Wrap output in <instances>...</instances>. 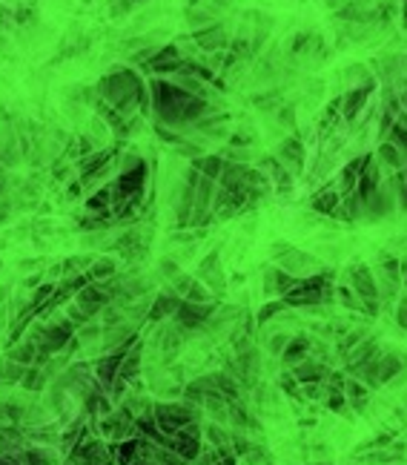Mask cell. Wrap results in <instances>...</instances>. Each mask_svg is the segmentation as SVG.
I'll return each instance as SVG.
<instances>
[{
  "instance_id": "15",
  "label": "cell",
  "mask_w": 407,
  "mask_h": 465,
  "mask_svg": "<svg viewBox=\"0 0 407 465\" xmlns=\"http://www.w3.org/2000/svg\"><path fill=\"white\" fill-rule=\"evenodd\" d=\"M192 167L198 170L201 175H207V179L218 181V175H221V170H224V158H221V155H204V158H195Z\"/></svg>"
},
{
  "instance_id": "24",
  "label": "cell",
  "mask_w": 407,
  "mask_h": 465,
  "mask_svg": "<svg viewBox=\"0 0 407 465\" xmlns=\"http://www.w3.org/2000/svg\"><path fill=\"white\" fill-rule=\"evenodd\" d=\"M189 302H209V291H207V287H201L198 282H195L192 279V284H189V291L184 293Z\"/></svg>"
},
{
  "instance_id": "17",
  "label": "cell",
  "mask_w": 407,
  "mask_h": 465,
  "mask_svg": "<svg viewBox=\"0 0 407 465\" xmlns=\"http://www.w3.org/2000/svg\"><path fill=\"white\" fill-rule=\"evenodd\" d=\"M198 273H201V279L204 282H209L218 291L221 287V267H218V253H209L207 259L201 262V267H198Z\"/></svg>"
},
{
  "instance_id": "29",
  "label": "cell",
  "mask_w": 407,
  "mask_h": 465,
  "mask_svg": "<svg viewBox=\"0 0 407 465\" xmlns=\"http://www.w3.org/2000/svg\"><path fill=\"white\" fill-rule=\"evenodd\" d=\"M132 371H138V350L132 356L126 359V367H124V376H132Z\"/></svg>"
},
{
  "instance_id": "28",
  "label": "cell",
  "mask_w": 407,
  "mask_h": 465,
  "mask_svg": "<svg viewBox=\"0 0 407 465\" xmlns=\"http://www.w3.org/2000/svg\"><path fill=\"white\" fill-rule=\"evenodd\" d=\"M281 308H287V302H279V304H267V308L261 310V322H267V319H270V316H275V313H279Z\"/></svg>"
},
{
  "instance_id": "5",
  "label": "cell",
  "mask_w": 407,
  "mask_h": 465,
  "mask_svg": "<svg viewBox=\"0 0 407 465\" xmlns=\"http://www.w3.org/2000/svg\"><path fill=\"white\" fill-rule=\"evenodd\" d=\"M195 41L204 52H216V49H224V46H230V38H226V32L221 23H207L204 29L195 32Z\"/></svg>"
},
{
  "instance_id": "35",
  "label": "cell",
  "mask_w": 407,
  "mask_h": 465,
  "mask_svg": "<svg viewBox=\"0 0 407 465\" xmlns=\"http://www.w3.org/2000/svg\"><path fill=\"white\" fill-rule=\"evenodd\" d=\"M404 106H407V95H404Z\"/></svg>"
},
{
  "instance_id": "25",
  "label": "cell",
  "mask_w": 407,
  "mask_h": 465,
  "mask_svg": "<svg viewBox=\"0 0 407 465\" xmlns=\"http://www.w3.org/2000/svg\"><path fill=\"white\" fill-rule=\"evenodd\" d=\"M296 376H299V379H318V376H321V367L313 365V362L299 365V367H296Z\"/></svg>"
},
{
  "instance_id": "36",
  "label": "cell",
  "mask_w": 407,
  "mask_h": 465,
  "mask_svg": "<svg viewBox=\"0 0 407 465\" xmlns=\"http://www.w3.org/2000/svg\"><path fill=\"white\" fill-rule=\"evenodd\" d=\"M402 124H404V126H407V118H404V121H402Z\"/></svg>"
},
{
  "instance_id": "13",
  "label": "cell",
  "mask_w": 407,
  "mask_h": 465,
  "mask_svg": "<svg viewBox=\"0 0 407 465\" xmlns=\"http://www.w3.org/2000/svg\"><path fill=\"white\" fill-rule=\"evenodd\" d=\"M86 210L92 216H112V192H109V187H101L95 196L86 199Z\"/></svg>"
},
{
  "instance_id": "8",
  "label": "cell",
  "mask_w": 407,
  "mask_h": 465,
  "mask_svg": "<svg viewBox=\"0 0 407 465\" xmlns=\"http://www.w3.org/2000/svg\"><path fill=\"white\" fill-rule=\"evenodd\" d=\"M279 259H281V264L287 267V273L299 276V279H301V273H310V270H316V264H318L313 256H307V253H301V250H287V253L279 256Z\"/></svg>"
},
{
  "instance_id": "1",
  "label": "cell",
  "mask_w": 407,
  "mask_h": 465,
  "mask_svg": "<svg viewBox=\"0 0 407 465\" xmlns=\"http://www.w3.org/2000/svg\"><path fill=\"white\" fill-rule=\"evenodd\" d=\"M393 207H396V192L390 184H382L373 196L364 199V218L370 221H382L387 218L390 213H393Z\"/></svg>"
},
{
  "instance_id": "32",
  "label": "cell",
  "mask_w": 407,
  "mask_h": 465,
  "mask_svg": "<svg viewBox=\"0 0 407 465\" xmlns=\"http://www.w3.org/2000/svg\"><path fill=\"white\" fill-rule=\"evenodd\" d=\"M38 382H40V374H38V371H32V374L26 376V385H29V388H35Z\"/></svg>"
},
{
  "instance_id": "26",
  "label": "cell",
  "mask_w": 407,
  "mask_h": 465,
  "mask_svg": "<svg viewBox=\"0 0 407 465\" xmlns=\"http://www.w3.org/2000/svg\"><path fill=\"white\" fill-rule=\"evenodd\" d=\"M253 104L255 106H261V109H272L275 104H279V92H267V95H255V98H253Z\"/></svg>"
},
{
  "instance_id": "4",
  "label": "cell",
  "mask_w": 407,
  "mask_h": 465,
  "mask_svg": "<svg viewBox=\"0 0 407 465\" xmlns=\"http://www.w3.org/2000/svg\"><path fill=\"white\" fill-rule=\"evenodd\" d=\"M109 291L104 284H84L80 287V293H78V308L84 310L86 316H92V313H97L101 308H106L109 304Z\"/></svg>"
},
{
  "instance_id": "7",
  "label": "cell",
  "mask_w": 407,
  "mask_h": 465,
  "mask_svg": "<svg viewBox=\"0 0 407 465\" xmlns=\"http://www.w3.org/2000/svg\"><path fill=\"white\" fill-rule=\"evenodd\" d=\"M279 158L281 161L292 170V172H301L304 170V144L292 135V138H287V141H281V147H279Z\"/></svg>"
},
{
  "instance_id": "9",
  "label": "cell",
  "mask_w": 407,
  "mask_h": 465,
  "mask_svg": "<svg viewBox=\"0 0 407 465\" xmlns=\"http://www.w3.org/2000/svg\"><path fill=\"white\" fill-rule=\"evenodd\" d=\"M384 181H382V164L376 161V158H370V164L362 170V175H359V184H356V190H359V196L362 199H367V196H373L379 187H382Z\"/></svg>"
},
{
  "instance_id": "6",
  "label": "cell",
  "mask_w": 407,
  "mask_h": 465,
  "mask_svg": "<svg viewBox=\"0 0 407 465\" xmlns=\"http://www.w3.org/2000/svg\"><path fill=\"white\" fill-rule=\"evenodd\" d=\"M353 287H356V296H362V302H376L379 299V284L364 264H359L353 270Z\"/></svg>"
},
{
  "instance_id": "34",
  "label": "cell",
  "mask_w": 407,
  "mask_h": 465,
  "mask_svg": "<svg viewBox=\"0 0 407 465\" xmlns=\"http://www.w3.org/2000/svg\"><path fill=\"white\" fill-rule=\"evenodd\" d=\"M404 187H407V175H404Z\"/></svg>"
},
{
  "instance_id": "23",
  "label": "cell",
  "mask_w": 407,
  "mask_h": 465,
  "mask_svg": "<svg viewBox=\"0 0 407 465\" xmlns=\"http://www.w3.org/2000/svg\"><path fill=\"white\" fill-rule=\"evenodd\" d=\"M89 264H92L89 256H75V259L63 262V270H67V273H78V270H84V267H89Z\"/></svg>"
},
{
  "instance_id": "14",
  "label": "cell",
  "mask_w": 407,
  "mask_h": 465,
  "mask_svg": "<svg viewBox=\"0 0 407 465\" xmlns=\"http://www.w3.org/2000/svg\"><path fill=\"white\" fill-rule=\"evenodd\" d=\"M158 420L161 425H164L167 431H178L187 420H189V413L184 408H175V405H164V408H158Z\"/></svg>"
},
{
  "instance_id": "27",
  "label": "cell",
  "mask_w": 407,
  "mask_h": 465,
  "mask_svg": "<svg viewBox=\"0 0 407 465\" xmlns=\"http://www.w3.org/2000/svg\"><path fill=\"white\" fill-rule=\"evenodd\" d=\"M32 356H35V345H23V348H18V350H12V359L21 362V365L32 362Z\"/></svg>"
},
{
  "instance_id": "33",
  "label": "cell",
  "mask_w": 407,
  "mask_h": 465,
  "mask_svg": "<svg viewBox=\"0 0 407 465\" xmlns=\"http://www.w3.org/2000/svg\"><path fill=\"white\" fill-rule=\"evenodd\" d=\"M338 3H345V0H330V6H338Z\"/></svg>"
},
{
  "instance_id": "19",
  "label": "cell",
  "mask_w": 407,
  "mask_h": 465,
  "mask_svg": "<svg viewBox=\"0 0 407 465\" xmlns=\"http://www.w3.org/2000/svg\"><path fill=\"white\" fill-rule=\"evenodd\" d=\"M112 273H115V262H112V259H97V262H92V267H89V279H92V282L112 279Z\"/></svg>"
},
{
  "instance_id": "30",
  "label": "cell",
  "mask_w": 407,
  "mask_h": 465,
  "mask_svg": "<svg viewBox=\"0 0 407 465\" xmlns=\"http://www.w3.org/2000/svg\"><path fill=\"white\" fill-rule=\"evenodd\" d=\"M287 345V339H284V336H275V339L270 342V350H272V354H281V348Z\"/></svg>"
},
{
  "instance_id": "31",
  "label": "cell",
  "mask_w": 407,
  "mask_h": 465,
  "mask_svg": "<svg viewBox=\"0 0 407 465\" xmlns=\"http://www.w3.org/2000/svg\"><path fill=\"white\" fill-rule=\"evenodd\" d=\"M399 325H402V328H407V299L399 304Z\"/></svg>"
},
{
  "instance_id": "3",
  "label": "cell",
  "mask_w": 407,
  "mask_h": 465,
  "mask_svg": "<svg viewBox=\"0 0 407 465\" xmlns=\"http://www.w3.org/2000/svg\"><path fill=\"white\" fill-rule=\"evenodd\" d=\"M181 49H178L175 43H167V46H161V49L152 52V58L143 63L150 72H158V75H164V72H178V67H181Z\"/></svg>"
},
{
  "instance_id": "16",
  "label": "cell",
  "mask_w": 407,
  "mask_h": 465,
  "mask_svg": "<svg viewBox=\"0 0 407 465\" xmlns=\"http://www.w3.org/2000/svg\"><path fill=\"white\" fill-rule=\"evenodd\" d=\"M178 304H181V296H175V293L158 296V302L152 304V310H150V319H152V322H158V319H167L170 313L178 310Z\"/></svg>"
},
{
  "instance_id": "21",
  "label": "cell",
  "mask_w": 407,
  "mask_h": 465,
  "mask_svg": "<svg viewBox=\"0 0 407 465\" xmlns=\"http://www.w3.org/2000/svg\"><path fill=\"white\" fill-rule=\"evenodd\" d=\"M390 141L396 144V147L404 152V158H407V126L399 121V124H393L390 126Z\"/></svg>"
},
{
  "instance_id": "20",
  "label": "cell",
  "mask_w": 407,
  "mask_h": 465,
  "mask_svg": "<svg viewBox=\"0 0 407 465\" xmlns=\"http://www.w3.org/2000/svg\"><path fill=\"white\" fill-rule=\"evenodd\" d=\"M307 348H310V342H307V339H292V342H287V350H284V362H287V365H292L296 359H301Z\"/></svg>"
},
{
  "instance_id": "2",
  "label": "cell",
  "mask_w": 407,
  "mask_h": 465,
  "mask_svg": "<svg viewBox=\"0 0 407 465\" xmlns=\"http://www.w3.org/2000/svg\"><path fill=\"white\" fill-rule=\"evenodd\" d=\"M178 325L192 330V328H201L209 316H213V304H207V302H189V299H181V304H178Z\"/></svg>"
},
{
  "instance_id": "22",
  "label": "cell",
  "mask_w": 407,
  "mask_h": 465,
  "mask_svg": "<svg viewBox=\"0 0 407 465\" xmlns=\"http://www.w3.org/2000/svg\"><path fill=\"white\" fill-rule=\"evenodd\" d=\"M118 362H121V356H106V359L101 362V367H97V374H101V379H104V382H109L112 376H115Z\"/></svg>"
},
{
  "instance_id": "12",
  "label": "cell",
  "mask_w": 407,
  "mask_h": 465,
  "mask_svg": "<svg viewBox=\"0 0 407 465\" xmlns=\"http://www.w3.org/2000/svg\"><path fill=\"white\" fill-rule=\"evenodd\" d=\"M370 158H373V155L356 158L353 164L345 167V172H341V192H353V190H356V184H359V175H362V170L370 164Z\"/></svg>"
},
{
  "instance_id": "11",
  "label": "cell",
  "mask_w": 407,
  "mask_h": 465,
  "mask_svg": "<svg viewBox=\"0 0 407 465\" xmlns=\"http://www.w3.org/2000/svg\"><path fill=\"white\" fill-rule=\"evenodd\" d=\"M376 161H379L382 167H390V170H402V167H407L404 152L396 147L393 141H384V144H382L379 152H376Z\"/></svg>"
},
{
  "instance_id": "10",
  "label": "cell",
  "mask_w": 407,
  "mask_h": 465,
  "mask_svg": "<svg viewBox=\"0 0 407 465\" xmlns=\"http://www.w3.org/2000/svg\"><path fill=\"white\" fill-rule=\"evenodd\" d=\"M370 89H373V81H367V84H362V87H356L353 92L345 95V101H341V112H345V118H347V121H353V118L362 112V106H364L367 98H370Z\"/></svg>"
},
{
  "instance_id": "18",
  "label": "cell",
  "mask_w": 407,
  "mask_h": 465,
  "mask_svg": "<svg viewBox=\"0 0 407 465\" xmlns=\"http://www.w3.org/2000/svg\"><path fill=\"white\" fill-rule=\"evenodd\" d=\"M338 204H341V196L336 190H327V192H321V196L313 199V210L321 213V216H336Z\"/></svg>"
}]
</instances>
